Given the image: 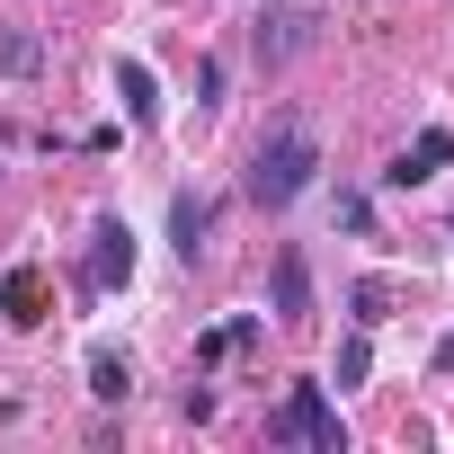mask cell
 Segmentation results:
<instances>
[{
  "label": "cell",
  "mask_w": 454,
  "mask_h": 454,
  "mask_svg": "<svg viewBox=\"0 0 454 454\" xmlns=\"http://www.w3.org/2000/svg\"><path fill=\"white\" fill-rule=\"evenodd\" d=\"M312 169H321V143H312V125H303V116H277V125L250 143V178H241V187H250L268 214H286V205L312 187Z\"/></svg>",
  "instance_id": "cell-1"
},
{
  "label": "cell",
  "mask_w": 454,
  "mask_h": 454,
  "mask_svg": "<svg viewBox=\"0 0 454 454\" xmlns=\"http://www.w3.org/2000/svg\"><path fill=\"white\" fill-rule=\"evenodd\" d=\"M268 436L277 445H312V454H348V427H339V401H330V383H286V401L268 410Z\"/></svg>",
  "instance_id": "cell-2"
},
{
  "label": "cell",
  "mask_w": 454,
  "mask_h": 454,
  "mask_svg": "<svg viewBox=\"0 0 454 454\" xmlns=\"http://www.w3.org/2000/svg\"><path fill=\"white\" fill-rule=\"evenodd\" d=\"M81 286H90V294L134 286V232H125V214H98V223H90V268H81Z\"/></svg>",
  "instance_id": "cell-3"
},
{
  "label": "cell",
  "mask_w": 454,
  "mask_h": 454,
  "mask_svg": "<svg viewBox=\"0 0 454 454\" xmlns=\"http://www.w3.org/2000/svg\"><path fill=\"white\" fill-rule=\"evenodd\" d=\"M321 10H259V72H286L294 54H312Z\"/></svg>",
  "instance_id": "cell-4"
},
{
  "label": "cell",
  "mask_w": 454,
  "mask_h": 454,
  "mask_svg": "<svg viewBox=\"0 0 454 454\" xmlns=\"http://www.w3.org/2000/svg\"><path fill=\"white\" fill-rule=\"evenodd\" d=\"M205 241H214V196L178 187V196H169V250L196 268V259H205Z\"/></svg>",
  "instance_id": "cell-5"
},
{
  "label": "cell",
  "mask_w": 454,
  "mask_h": 454,
  "mask_svg": "<svg viewBox=\"0 0 454 454\" xmlns=\"http://www.w3.org/2000/svg\"><path fill=\"white\" fill-rule=\"evenodd\" d=\"M445 160H454V134H445V125H427V134H419V143H410V152L383 169V187H427Z\"/></svg>",
  "instance_id": "cell-6"
},
{
  "label": "cell",
  "mask_w": 454,
  "mask_h": 454,
  "mask_svg": "<svg viewBox=\"0 0 454 454\" xmlns=\"http://www.w3.org/2000/svg\"><path fill=\"white\" fill-rule=\"evenodd\" d=\"M268 286H277V321H312V259H303L294 241L277 250V277H268Z\"/></svg>",
  "instance_id": "cell-7"
},
{
  "label": "cell",
  "mask_w": 454,
  "mask_h": 454,
  "mask_svg": "<svg viewBox=\"0 0 454 454\" xmlns=\"http://www.w3.org/2000/svg\"><path fill=\"white\" fill-rule=\"evenodd\" d=\"M0 312H10L19 330L54 321V294H45V277H36V268H10V277H0Z\"/></svg>",
  "instance_id": "cell-8"
},
{
  "label": "cell",
  "mask_w": 454,
  "mask_h": 454,
  "mask_svg": "<svg viewBox=\"0 0 454 454\" xmlns=\"http://www.w3.org/2000/svg\"><path fill=\"white\" fill-rule=\"evenodd\" d=\"M116 98H125V125H160V81H152V63H116Z\"/></svg>",
  "instance_id": "cell-9"
},
{
  "label": "cell",
  "mask_w": 454,
  "mask_h": 454,
  "mask_svg": "<svg viewBox=\"0 0 454 454\" xmlns=\"http://www.w3.org/2000/svg\"><path fill=\"white\" fill-rule=\"evenodd\" d=\"M0 72H10V81H36V72H45V36H36V27H0Z\"/></svg>",
  "instance_id": "cell-10"
},
{
  "label": "cell",
  "mask_w": 454,
  "mask_h": 454,
  "mask_svg": "<svg viewBox=\"0 0 454 454\" xmlns=\"http://www.w3.org/2000/svg\"><path fill=\"white\" fill-rule=\"evenodd\" d=\"M90 392H98V401H134V356L90 348Z\"/></svg>",
  "instance_id": "cell-11"
},
{
  "label": "cell",
  "mask_w": 454,
  "mask_h": 454,
  "mask_svg": "<svg viewBox=\"0 0 454 454\" xmlns=\"http://www.w3.org/2000/svg\"><path fill=\"white\" fill-rule=\"evenodd\" d=\"M348 312H356V330H383V321H392V286H383V277H356Z\"/></svg>",
  "instance_id": "cell-12"
},
{
  "label": "cell",
  "mask_w": 454,
  "mask_h": 454,
  "mask_svg": "<svg viewBox=\"0 0 454 454\" xmlns=\"http://www.w3.org/2000/svg\"><path fill=\"white\" fill-rule=\"evenodd\" d=\"M365 365H374V330H356V339H339V356H330V383L348 392V383H365Z\"/></svg>",
  "instance_id": "cell-13"
},
{
  "label": "cell",
  "mask_w": 454,
  "mask_h": 454,
  "mask_svg": "<svg viewBox=\"0 0 454 454\" xmlns=\"http://www.w3.org/2000/svg\"><path fill=\"white\" fill-rule=\"evenodd\" d=\"M330 214H339V223H348V232H365V241H374V205H365V196H356V187H339V205H330Z\"/></svg>",
  "instance_id": "cell-14"
},
{
  "label": "cell",
  "mask_w": 454,
  "mask_h": 454,
  "mask_svg": "<svg viewBox=\"0 0 454 454\" xmlns=\"http://www.w3.org/2000/svg\"><path fill=\"white\" fill-rule=\"evenodd\" d=\"M196 107H223V63L196 54Z\"/></svg>",
  "instance_id": "cell-15"
},
{
  "label": "cell",
  "mask_w": 454,
  "mask_h": 454,
  "mask_svg": "<svg viewBox=\"0 0 454 454\" xmlns=\"http://www.w3.org/2000/svg\"><path fill=\"white\" fill-rule=\"evenodd\" d=\"M223 339H232V356H241V348H259V312H232V321H223Z\"/></svg>",
  "instance_id": "cell-16"
},
{
  "label": "cell",
  "mask_w": 454,
  "mask_h": 454,
  "mask_svg": "<svg viewBox=\"0 0 454 454\" xmlns=\"http://www.w3.org/2000/svg\"><path fill=\"white\" fill-rule=\"evenodd\" d=\"M223 356H232V339H223V330H205V339H196V374H214Z\"/></svg>",
  "instance_id": "cell-17"
},
{
  "label": "cell",
  "mask_w": 454,
  "mask_h": 454,
  "mask_svg": "<svg viewBox=\"0 0 454 454\" xmlns=\"http://www.w3.org/2000/svg\"><path fill=\"white\" fill-rule=\"evenodd\" d=\"M436 374H454V330H445V339H436Z\"/></svg>",
  "instance_id": "cell-18"
}]
</instances>
